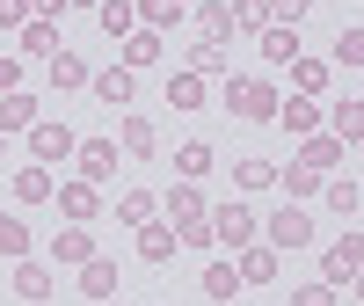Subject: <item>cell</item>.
<instances>
[{
    "label": "cell",
    "mask_w": 364,
    "mask_h": 306,
    "mask_svg": "<svg viewBox=\"0 0 364 306\" xmlns=\"http://www.w3.org/2000/svg\"><path fill=\"white\" fill-rule=\"evenodd\" d=\"M51 204H58V219H66V226H95V219H102L95 182H58V190H51Z\"/></svg>",
    "instance_id": "obj_3"
},
{
    "label": "cell",
    "mask_w": 364,
    "mask_h": 306,
    "mask_svg": "<svg viewBox=\"0 0 364 306\" xmlns=\"http://www.w3.org/2000/svg\"><path fill=\"white\" fill-rule=\"evenodd\" d=\"M291 88H299V95H321V88H328V66H321V58H291Z\"/></svg>",
    "instance_id": "obj_35"
},
{
    "label": "cell",
    "mask_w": 364,
    "mask_h": 306,
    "mask_svg": "<svg viewBox=\"0 0 364 306\" xmlns=\"http://www.w3.org/2000/svg\"><path fill=\"white\" fill-rule=\"evenodd\" d=\"M87 88H95V102H109V110H124V102H132V88H139V73H132V66H102V73L87 80Z\"/></svg>",
    "instance_id": "obj_12"
},
{
    "label": "cell",
    "mask_w": 364,
    "mask_h": 306,
    "mask_svg": "<svg viewBox=\"0 0 364 306\" xmlns=\"http://www.w3.org/2000/svg\"><path fill=\"white\" fill-rule=\"evenodd\" d=\"M182 15H190V8H182V0H139V22L154 29V37H161V29H175Z\"/></svg>",
    "instance_id": "obj_32"
},
{
    "label": "cell",
    "mask_w": 364,
    "mask_h": 306,
    "mask_svg": "<svg viewBox=\"0 0 364 306\" xmlns=\"http://www.w3.org/2000/svg\"><path fill=\"white\" fill-rule=\"evenodd\" d=\"M291 306H336V285H299Z\"/></svg>",
    "instance_id": "obj_41"
},
{
    "label": "cell",
    "mask_w": 364,
    "mask_h": 306,
    "mask_svg": "<svg viewBox=\"0 0 364 306\" xmlns=\"http://www.w3.org/2000/svg\"><path fill=\"white\" fill-rule=\"evenodd\" d=\"M233 263H240V285H277L284 278V255L277 248H240Z\"/></svg>",
    "instance_id": "obj_10"
},
{
    "label": "cell",
    "mask_w": 364,
    "mask_h": 306,
    "mask_svg": "<svg viewBox=\"0 0 364 306\" xmlns=\"http://www.w3.org/2000/svg\"><path fill=\"white\" fill-rule=\"evenodd\" d=\"M211 241H226L233 255L255 248V211H248V204H219V211H211Z\"/></svg>",
    "instance_id": "obj_5"
},
{
    "label": "cell",
    "mask_w": 364,
    "mask_h": 306,
    "mask_svg": "<svg viewBox=\"0 0 364 306\" xmlns=\"http://www.w3.org/2000/svg\"><path fill=\"white\" fill-rule=\"evenodd\" d=\"M66 8H102V0H66Z\"/></svg>",
    "instance_id": "obj_45"
},
{
    "label": "cell",
    "mask_w": 364,
    "mask_h": 306,
    "mask_svg": "<svg viewBox=\"0 0 364 306\" xmlns=\"http://www.w3.org/2000/svg\"><path fill=\"white\" fill-rule=\"evenodd\" d=\"M0 153H8V139H0Z\"/></svg>",
    "instance_id": "obj_48"
},
{
    "label": "cell",
    "mask_w": 364,
    "mask_h": 306,
    "mask_svg": "<svg viewBox=\"0 0 364 306\" xmlns=\"http://www.w3.org/2000/svg\"><path fill=\"white\" fill-rule=\"evenodd\" d=\"M73 153H80V182H95V190L117 175V161H124V146H117V139H80Z\"/></svg>",
    "instance_id": "obj_6"
},
{
    "label": "cell",
    "mask_w": 364,
    "mask_h": 306,
    "mask_svg": "<svg viewBox=\"0 0 364 306\" xmlns=\"http://www.w3.org/2000/svg\"><path fill=\"white\" fill-rule=\"evenodd\" d=\"M15 299H29V306H37V299H51V270L22 255V263H15Z\"/></svg>",
    "instance_id": "obj_22"
},
{
    "label": "cell",
    "mask_w": 364,
    "mask_h": 306,
    "mask_svg": "<svg viewBox=\"0 0 364 306\" xmlns=\"http://www.w3.org/2000/svg\"><path fill=\"white\" fill-rule=\"evenodd\" d=\"M80 292H87V299H109V292H117V263H109V255H87V263H80Z\"/></svg>",
    "instance_id": "obj_21"
},
{
    "label": "cell",
    "mask_w": 364,
    "mask_h": 306,
    "mask_svg": "<svg viewBox=\"0 0 364 306\" xmlns=\"http://www.w3.org/2000/svg\"><path fill=\"white\" fill-rule=\"evenodd\" d=\"M277 125H284L291 139H314V132H321V110H314L306 95H291V102H277Z\"/></svg>",
    "instance_id": "obj_17"
},
{
    "label": "cell",
    "mask_w": 364,
    "mask_h": 306,
    "mask_svg": "<svg viewBox=\"0 0 364 306\" xmlns=\"http://www.w3.org/2000/svg\"><path fill=\"white\" fill-rule=\"evenodd\" d=\"M211 161H219V146H211V139H182V146H175V175H182V182H197Z\"/></svg>",
    "instance_id": "obj_16"
},
{
    "label": "cell",
    "mask_w": 364,
    "mask_h": 306,
    "mask_svg": "<svg viewBox=\"0 0 364 306\" xmlns=\"http://www.w3.org/2000/svg\"><path fill=\"white\" fill-rule=\"evenodd\" d=\"M73 146H80V139H73V125H44V117L29 125V161H37V168H58Z\"/></svg>",
    "instance_id": "obj_4"
},
{
    "label": "cell",
    "mask_w": 364,
    "mask_h": 306,
    "mask_svg": "<svg viewBox=\"0 0 364 306\" xmlns=\"http://www.w3.org/2000/svg\"><path fill=\"white\" fill-rule=\"evenodd\" d=\"M343 153H350V146H343L336 132H314V139H299V161H306L314 175H336V161H343Z\"/></svg>",
    "instance_id": "obj_11"
},
{
    "label": "cell",
    "mask_w": 364,
    "mask_h": 306,
    "mask_svg": "<svg viewBox=\"0 0 364 306\" xmlns=\"http://www.w3.org/2000/svg\"><path fill=\"white\" fill-rule=\"evenodd\" d=\"M168 102L175 110H204V73H190V66L168 73Z\"/></svg>",
    "instance_id": "obj_26"
},
{
    "label": "cell",
    "mask_w": 364,
    "mask_h": 306,
    "mask_svg": "<svg viewBox=\"0 0 364 306\" xmlns=\"http://www.w3.org/2000/svg\"><path fill=\"white\" fill-rule=\"evenodd\" d=\"M87 255H95V233H87V226H58L51 233V263H73L80 270Z\"/></svg>",
    "instance_id": "obj_14"
},
{
    "label": "cell",
    "mask_w": 364,
    "mask_h": 306,
    "mask_svg": "<svg viewBox=\"0 0 364 306\" xmlns=\"http://www.w3.org/2000/svg\"><path fill=\"white\" fill-rule=\"evenodd\" d=\"M233 182H240V190H269V182H277V168L248 153V161H233Z\"/></svg>",
    "instance_id": "obj_36"
},
{
    "label": "cell",
    "mask_w": 364,
    "mask_h": 306,
    "mask_svg": "<svg viewBox=\"0 0 364 306\" xmlns=\"http://www.w3.org/2000/svg\"><path fill=\"white\" fill-rule=\"evenodd\" d=\"M262 233H269V248H277V255H284V248H306V241H314V211H291V204H284V211H269Z\"/></svg>",
    "instance_id": "obj_7"
},
{
    "label": "cell",
    "mask_w": 364,
    "mask_h": 306,
    "mask_svg": "<svg viewBox=\"0 0 364 306\" xmlns=\"http://www.w3.org/2000/svg\"><path fill=\"white\" fill-rule=\"evenodd\" d=\"M22 88V58H0V95H15Z\"/></svg>",
    "instance_id": "obj_43"
},
{
    "label": "cell",
    "mask_w": 364,
    "mask_h": 306,
    "mask_svg": "<svg viewBox=\"0 0 364 306\" xmlns=\"http://www.w3.org/2000/svg\"><path fill=\"white\" fill-rule=\"evenodd\" d=\"M154 211H161V204L146 197V190H124V197H117V226H132V233H139L146 219H154Z\"/></svg>",
    "instance_id": "obj_31"
},
{
    "label": "cell",
    "mask_w": 364,
    "mask_h": 306,
    "mask_svg": "<svg viewBox=\"0 0 364 306\" xmlns=\"http://www.w3.org/2000/svg\"><path fill=\"white\" fill-rule=\"evenodd\" d=\"M190 73H226V44L219 37H197L190 44Z\"/></svg>",
    "instance_id": "obj_34"
},
{
    "label": "cell",
    "mask_w": 364,
    "mask_h": 306,
    "mask_svg": "<svg viewBox=\"0 0 364 306\" xmlns=\"http://www.w3.org/2000/svg\"><path fill=\"white\" fill-rule=\"evenodd\" d=\"M277 182H284L291 197H321V175H314L306 161H291V168H277Z\"/></svg>",
    "instance_id": "obj_37"
},
{
    "label": "cell",
    "mask_w": 364,
    "mask_h": 306,
    "mask_svg": "<svg viewBox=\"0 0 364 306\" xmlns=\"http://www.w3.org/2000/svg\"><path fill=\"white\" fill-rule=\"evenodd\" d=\"M168 255H175V226L146 219V226H139V263H168Z\"/></svg>",
    "instance_id": "obj_20"
},
{
    "label": "cell",
    "mask_w": 364,
    "mask_h": 306,
    "mask_svg": "<svg viewBox=\"0 0 364 306\" xmlns=\"http://www.w3.org/2000/svg\"><path fill=\"white\" fill-rule=\"evenodd\" d=\"M117 146H124V161H154V153H161V125H154V117H124Z\"/></svg>",
    "instance_id": "obj_9"
},
{
    "label": "cell",
    "mask_w": 364,
    "mask_h": 306,
    "mask_svg": "<svg viewBox=\"0 0 364 306\" xmlns=\"http://www.w3.org/2000/svg\"><path fill=\"white\" fill-rule=\"evenodd\" d=\"M182 8H197V0H182Z\"/></svg>",
    "instance_id": "obj_47"
},
{
    "label": "cell",
    "mask_w": 364,
    "mask_h": 306,
    "mask_svg": "<svg viewBox=\"0 0 364 306\" xmlns=\"http://www.w3.org/2000/svg\"><path fill=\"white\" fill-rule=\"evenodd\" d=\"M0 255H29V219H22V211H0Z\"/></svg>",
    "instance_id": "obj_30"
},
{
    "label": "cell",
    "mask_w": 364,
    "mask_h": 306,
    "mask_svg": "<svg viewBox=\"0 0 364 306\" xmlns=\"http://www.w3.org/2000/svg\"><path fill=\"white\" fill-rule=\"evenodd\" d=\"M29 125H37V95H22V88H15V95H0V139H8V132H29Z\"/></svg>",
    "instance_id": "obj_18"
},
{
    "label": "cell",
    "mask_w": 364,
    "mask_h": 306,
    "mask_svg": "<svg viewBox=\"0 0 364 306\" xmlns=\"http://www.w3.org/2000/svg\"><path fill=\"white\" fill-rule=\"evenodd\" d=\"M29 8H37V15L51 22V15H66V0H29Z\"/></svg>",
    "instance_id": "obj_44"
},
{
    "label": "cell",
    "mask_w": 364,
    "mask_h": 306,
    "mask_svg": "<svg viewBox=\"0 0 364 306\" xmlns=\"http://www.w3.org/2000/svg\"><path fill=\"white\" fill-rule=\"evenodd\" d=\"M321 197H328V211H343V219H350V211L364 204V182H343V175H321Z\"/></svg>",
    "instance_id": "obj_24"
},
{
    "label": "cell",
    "mask_w": 364,
    "mask_h": 306,
    "mask_svg": "<svg viewBox=\"0 0 364 306\" xmlns=\"http://www.w3.org/2000/svg\"><path fill=\"white\" fill-rule=\"evenodd\" d=\"M357 270H364V226H350L336 248L321 255V285H336V292H343V285H357Z\"/></svg>",
    "instance_id": "obj_2"
},
{
    "label": "cell",
    "mask_w": 364,
    "mask_h": 306,
    "mask_svg": "<svg viewBox=\"0 0 364 306\" xmlns=\"http://www.w3.org/2000/svg\"><path fill=\"white\" fill-rule=\"evenodd\" d=\"M44 80H51V95H73V88L95 80V66H87L80 51H51V58H44Z\"/></svg>",
    "instance_id": "obj_8"
},
{
    "label": "cell",
    "mask_w": 364,
    "mask_h": 306,
    "mask_svg": "<svg viewBox=\"0 0 364 306\" xmlns=\"http://www.w3.org/2000/svg\"><path fill=\"white\" fill-rule=\"evenodd\" d=\"M226 110L240 117V125H277V88L255 80V73H233L226 80Z\"/></svg>",
    "instance_id": "obj_1"
},
{
    "label": "cell",
    "mask_w": 364,
    "mask_h": 306,
    "mask_svg": "<svg viewBox=\"0 0 364 306\" xmlns=\"http://www.w3.org/2000/svg\"><path fill=\"white\" fill-rule=\"evenodd\" d=\"M29 22V0H0V29H22Z\"/></svg>",
    "instance_id": "obj_42"
},
{
    "label": "cell",
    "mask_w": 364,
    "mask_h": 306,
    "mask_svg": "<svg viewBox=\"0 0 364 306\" xmlns=\"http://www.w3.org/2000/svg\"><path fill=\"white\" fill-rule=\"evenodd\" d=\"M161 211H168V226H190V219H204L211 204H204V190H197V182H175V190H168V204H161Z\"/></svg>",
    "instance_id": "obj_13"
},
{
    "label": "cell",
    "mask_w": 364,
    "mask_h": 306,
    "mask_svg": "<svg viewBox=\"0 0 364 306\" xmlns=\"http://www.w3.org/2000/svg\"><path fill=\"white\" fill-rule=\"evenodd\" d=\"M262 58H269V66H291V58H299V29L269 22V29H262Z\"/></svg>",
    "instance_id": "obj_23"
},
{
    "label": "cell",
    "mask_w": 364,
    "mask_h": 306,
    "mask_svg": "<svg viewBox=\"0 0 364 306\" xmlns=\"http://www.w3.org/2000/svg\"><path fill=\"white\" fill-rule=\"evenodd\" d=\"M233 29H269V0H233Z\"/></svg>",
    "instance_id": "obj_39"
},
{
    "label": "cell",
    "mask_w": 364,
    "mask_h": 306,
    "mask_svg": "<svg viewBox=\"0 0 364 306\" xmlns=\"http://www.w3.org/2000/svg\"><path fill=\"white\" fill-rule=\"evenodd\" d=\"M102 37H132V29H139V8H132V0H102Z\"/></svg>",
    "instance_id": "obj_28"
},
{
    "label": "cell",
    "mask_w": 364,
    "mask_h": 306,
    "mask_svg": "<svg viewBox=\"0 0 364 306\" xmlns=\"http://www.w3.org/2000/svg\"><path fill=\"white\" fill-rule=\"evenodd\" d=\"M336 66H350V73L364 66V22H350L343 37H336Z\"/></svg>",
    "instance_id": "obj_38"
},
{
    "label": "cell",
    "mask_w": 364,
    "mask_h": 306,
    "mask_svg": "<svg viewBox=\"0 0 364 306\" xmlns=\"http://www.w3.org/2000/svg\"><path fill=\"white\" fill-rule=\"evenodd\" d=\"M51 190H58V182H51V168H37V161L15 175V204H51Z\"/></svg>",
    "instance_id": "obj_19"
},
{
    "label": "cell",
    "mask_w": 364,
    "mask_h": 306,
    "mask_svg": "<svg viewBox=\"0 0 364 306\" xmlns=\"http://www.w3.org/2000/svg\"><path fill=\"white\" fill-rule=\"evenodd\" d=\"M154 58H161V37H154V29H132V37H124V58H117V66H154Z\"/></svg>",
    "instance_id": "obj_27"
},
{
    "label": "cell",
    "mask_w": 364,
    "mask_h": 306,
    "mask_svg": "<svg viewBox=\"0 0 364 306\" xmlns=\"http://www.w3.org/2000/svg\"><path fill=\"white\" fill-rule=\"evenodd\" d=\"M233 292H240V263H211V270H204V299H219V306H226Z\"/></svg>",
    "instance_id": "obj_33"
},
{
    "label": "cell",
    "mask_w": 364,
    "mask_h": 306,
    "mask_svg": "<svg viewBox=\"0 0 364 306\" xmlns=\"http://www.w3.org/2000/svg\"><path fill=\"white\" fill-rule=\"evenodd\" d=\"M357 299H364V270H357Z\"/></svg>",
    "instance_id": "obj_46"
},
{
    "label": "cell",
    "mask_w": 364,
    "mask_h": 306,
    "mask_svg": "<svg viewBox=\"0 0 364 306\" xmlns=\"http://www.w3.org/2000/svg\"><path fill=\"white\" fill-rule=\"evenodd\" d=\"M197 29H204V37H233V8H226V0H197Z\"/></svg>",
    "instance_id": "obj_29"
},
{
    "label": "cell",
    "mask_w": 364,
    "mask_h": 306,
    "mask_svg": "<svg viewBox=\"0 0 364 306\" xmlns=\"http://www.w3.org/2000/svg\"><path fill=\"white\" fill-rule=\"evenodd\" d=\"M306 8H314V0H269V22H284V29H299V22H306Z\"/></svg>",
    "instance_id": "obj_40"
},
{
    "label": "cell",
    "mask_w": 364,
    "mask_h": 306,
    "mask_svg": "<svg viewBox=\"0 0 364 306\" xmlns=\"http://www.w3.org/2000/svg\"><path fill=\"white\" fill-rule=\"evenodd\" d=\"M328 132H336L343 146H357V139H364V102H357V95H336V110H328Z\"/></svg>",
    "instance_id": "obj_15"
},
{
    "label": "cell",
    "mask_w": 364,
    "mask_h": 306,
    "mask_svg": "<svg viewBox=\"0 0 364 306\" xmlns=\"http://www.w3.org/2000/svg\"><path fill=\"white\" fill-rule=\"evenodd\" d=\"M22 51H29V58H51V51H58V22L29 15V22H22Z\"/></svg>",
    "instance_id": "obj_25"
}]
</instances>
